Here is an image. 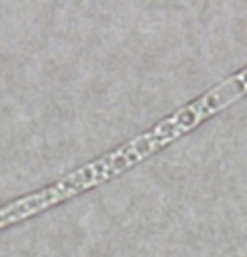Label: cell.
<instances>
[{
  "label": "cell",
  "mask_w": 247,
  "mask_h": 257,
  "mask_svg": "<svg viewBox=\"0 0 247 257\" xmlns=\"http://www.w3.org/2000/svg\"><path fill=\"white\" fill-rule=\"evenodd\" d=\"M244 96H247V77L242 72L227 76L214 88L165 116L147 132L72 170L59 180L0 205V232L121 177L128 170L187 137L215 114L229 109Z\"/></svg>",
  "instance_id": "cell-1"
}]
</instances>
